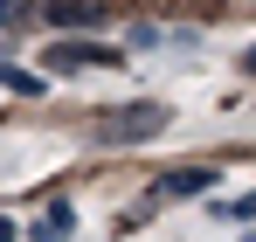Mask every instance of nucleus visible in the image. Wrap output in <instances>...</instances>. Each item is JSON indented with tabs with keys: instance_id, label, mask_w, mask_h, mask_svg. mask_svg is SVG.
I'll return each mask as SVG.
<instances>
[{
	"instance_id": "obj_1",
	"label": "nucleus",
	"mask_w": 256,
	"mask_h": 242,
	"mask_svg": "<svg viewBox=\"0 0 256 242\" xmlns=\"http://www.w3.org/2000/svg\"><path fill=\"white\" fill-rule=\"evenodd\" d=\"M166 124H173V111L146 97V104H118V111H104V118H97V138H104V146H146V138H160Z\"/></svg>"
},
{
	"instance_id": "obj_2",
	"label": "nucleus",
	"mask_w": 256,
	"mask_h": 242,
	"mask_svg": "<svg viewBox=\"0 0 256 242\" xmlns=\"http://www.w3.org/2000/svg\"><path fill=\"white\" fill-rule=\"evenodd\" d=\"M42 62H48V70H62V76H84V70H111V62H118V48H111V42L62 35V42H48V48H42Z\"/></svg>"
},
{
	"instance_id": "obj_3",
	"label": "nucleus",
	"mask_w": 256,
	"mask_h": 242,
	"mask_svg": "<svg viewBox=\"0 0 256 242\" xmlns=\"http://www.w3.org/2000/svg\"><path fill=\"white\" fill-rule=\"evenodd\" d=\"M214 187V166H173V173H160L152 180V201L166 208V201H194V194H208Z\"/></svg>"
},
{
	"instance_id": "obj_4",
	"label": "nucleus",
	"mask_w": 256,
	"mask_h": 242,
	"mask_svg": "<svg viewBox=\"0 0 256 242\" xmlns=\"http://www.w3.org/2000/svg\"><path fill=\"white\" fill-rule=\"evenodd\" d=\"M28 236H35V242H70V236H76V208H70V201H48L42 214H35Z\"/></svg>"
},
{
	"instance_id": "obj_5",
	"label": "nucleus",
	"mask_w": 256,
	"mask_h": 242,
	"mask_svg": "<svg viewBox=\"0 0 256 242\" xmlns=\"http://www.w3.org/2000/svg\"><path fill=\"white\" fill-rule=\"evenodd\" d=\"M48 28H97V7H84V0H56V7H48Z\"/></svg>"
},
{
	"instance_id": "obj_6",
	"label": "nucleus",
	"mask_w": 256,
	"mask_h": 242,
	"mask_svg": "<svg viewBox=\"0 0 256 242\" xmlns=\"http://www.w3.org/2000/svg\"><path fill=\"white\" fill-rule=\"evenodd\" d=\"M0 83H7V90H21V97H35V90H42V76H28V70H0Z\"/></svg>"
},
{
	"instance_id": "obj_7",
	"label": "nucleus",
	"mask_w": 256,
	"mask_h": 242,
	"mask_svg": "<svg viewBox=\"0 0 256 242\" xmlns=\"http://www.w3.org/2000/svg\"><path fill=\"white\" fill-rule=\"evenodd\" d=\"M0 28H28V0H0Z\"/></svg>"
},
{
	"instance_id": "obj_8",
	"label": "nucleus",
	"mask_w": 256,
	"mask_h": 242,
	"mask_svg": "<svg viewBox=\"0 0 256 242\" xmlns=\"http://www.w3.org/2000/svg\"><path fill=\"white\" fill-rule=\"evenodd\" d=\"M242 70H250V76H256V42H250V48H242Z\"/></svg>"
},
{
	"instance_id": "obj_9",
	"label": "nucleus",
	"mask_w": 256,
	"mask_h": 242,
	"mask_svg": "<svg viewBox=\"0 0 256 242\" xmlns=\"http://www.w3.org/2000/svg\"><path fill=\"white\" fill-rule=\"evenodd\" d=\"M0 242H14V222H7V214H0Z\"/></svg>"
}]
</instances>
